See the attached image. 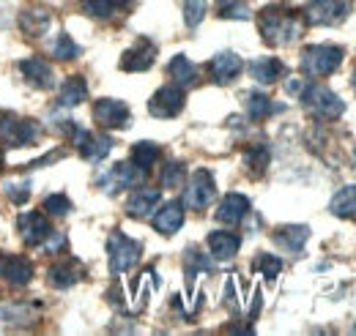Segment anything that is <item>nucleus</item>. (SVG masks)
Masks as SVG:
<instances>
[{
	"mask_svg": "<svg viewBox=\"0 0 356 336\" xmlns=\"http://www.w3.org/2000/svg\"><path fill=\"white\" fill-rule=\"evenodd\" d=\"M168 74L173 77V83L178 87H186V85L195 83V77H197V69H195V63L189 60V58H184V55H176L173 60H170V66H168Z\"/></svg>",
	"mask_w": 356,
	"mask_h": 336,
	"instance_id": "nucleus-27",
	"label": "nucleus"
},
{
	"mask_svg": "<svg viewBox=\"0 0 356 336\" xmlns=\"http://www.w3.org/2000/svg\"><path fill=\"white\" fill-rule=\"evenodd\" d=\"M159 159V148L154 145V142H137L132 148V162L137 165L140 169H151V165Z\"/></svg>",
	"mask_w": 356,
	"mask_h": 336,
	"instance_id": "nucleus-29",
	"label": "nucleus"
},
{
	"mask_svg": "<svg viewBox=\"0 0 356 336\" xmlns=\"http://www.w3.org/2000/svg\"><path fill=\"white\" fill-rule=\"evenodd\" d=\"M42 134V128L36 121H28V118H19L14 112H3L0 115V137L14 145V148H22V145H31L36 142Z\"/></svg>",
	"mask_w": 356,
	"mask_h": 336,
	"instance_id": "nucleus-4",
	"label": "nucleus"
},
{
	"mask_svg": "<svg viewBox=\"0 0 356 336\" xmlns=\"http://www.w3.org/2000/svg\"><path fill=\"white\" fill-rule=\"evenodd\" d=\"M329 210L340 219H354L356 216V186H343L334 197H332V205Z\"/></svg>",
	"mask_w": 356,
	"mask_h": 336,
	"instance_id": "nucleus-26",
	"label": "nucleus"
},
{
	"mask_svg": "<svg viewBox=\"0 0 356 336\" xmlns=\"http://www.w3.org/2000/svg\"><path fill=\"white\" fill-rule=\"evenodd\" d=\"M343 55L346 52L340 47H332V44L305 47V52H302V72L307 77H329L343 63Z\"/></svg>",
	"mask_w": 356,
	"mask_h": 336,
	"instance_id": "nucleus-3",
	"label": "nucleus"
},
{
	"mask_svg": "<svg viewBox=\"0 0 356 336\" xmlns=\"http://www.w3.org/2000/svg\"><path fill=\"white\" fill-rule=\"evenodd\" d=\"M0 169H3V151H0Z\"/></svg>",
	"mask_w": 356,
	"mask_h": 336,
	"instance_id": "nucleus-41",
	"label": "nucleus"
},
{
	"mask_svg": "<svg viewBox=\"0 0 356 336\" xmlns=\"http://www.w3.org/2000/svg\"><path fill=\"white\" fill-rule=\"evenodd\" d=\"M47 276H49V282H52L55 287L66 290V287H72V285L77 282V268H74V265H63V262H58V265L49 268Z\"/></svg>",
	"mask_w": 356,
	"mask_h": 336,
	"instance_id": "nucleus-30",
	"label": "nucleus"
},
{
	"mask_svg": "<svg viewBox=\"0 0 356 336\" xmlns=\"http://www.w3.org/2000/svg\"><path fill=\"white\" fill-rule=\"evenodd\" d=\"M143 246L132 241L129 235L124 233H113L110 241H107V254H110V271L118 276V274H127L134 262L140 260Z\"/></svg>",
	"mask_w": 356,
	"mask_h": 336,
	"instance_id": "nucleus-5",
	"label": "nucleus"
},
{
	"mask_svg": "<svg viewBox=\"0 0 356 336\" xmlns=\"http://www.w3.org/2000/svg\"><path fill=\"white\" fill-rule=\"evenodd\" d=\"M184 224V205L173 200V203H165L162 208L154 213V230L162 233V235H173L181 230Z\"/></svg>",
	"mask_w": 356,
	"mask_h": 336,
	"instance_id": "nucleus-15",
	"label": "nucleus"
},
{
	"mask_svg": "<svg viewBox=\"0 0 356 336\" xmlns=\"http://www.w3.org/2000/svg\"><path fill=\"white\" fill-rule=\"evenodd\" d=\"M197 271H211V262L206 254H200L197 249H189L186 252V279H192Z\"/></svg>",
	"mask_w": 356,
	"mask_h": 336,
	"instance_id": "nucleus-36",
	"label": "nucleus"
},
{
	"mask_svg": "<svg viewBox=\"0 0 356 336\" xmlns=\"http://www.w3.org/2000/svg\"><path fill=\"white\" fill-rule=\"evenodd\" d=\"M285 87H288V93H296V96H299V93L305 90V83H302V80H288Z\"/></svg>",
	"mask_w": 356,
	"mask_h": 336,
	"instance_id": "nucleus-40",
	"label": "nucleus"
},
{
	"mask_svg": "<svg viewBox=\"0 0 356 336\" xmlns=\"http://www.w3.org/2000/svg\"><path fill=\"white\" fill-rule=\"evenodd\" d=\"M44 210L49 216H66L72 210V200L66 194H49L44 200Z\"/></svg>",
	"mask_w": 356,
	"mask_h": 336,
	"instance_id": "nucleus-37",
	"label": "nucleus"
},
{
	"mask_svg": "<svg viewBox=\"0 0 356 336\" xmlns=\"http://www.w3.org/2000/svg\"><path fill=\"white\" fill-rule=\"evenodd\" d=\"M258 25H261V33H264L266 44H271V47L274 44L293 42L302 33L299 17L293 11H288V8H282V6H268V8H264L261 17H258Z\"/></svg>",
	"mask_w": 356,
	"mask_h": 336,
	"instance_id": "nucleus-1",
	"label": "nucleus"
},
{
	"mask_svg": "<svg viewBox=\"0 0 356 336\" xmlns=\"http://www.w3.org/2000/svg\"><path fill=\"white\" fill-rule=\"evenodd\" d=\"M299 99H302V104L310 110L312 115H318L323 121H334V118H340L346 112L343 99L337 93H332L326 85H318V83L305 85V90L299 93Z\"/></svg>",
	"mask_w": 356,
	"mask_h": 336,
	"instance_id": "nucleus-2",
	"label": "nucleus"
},
{
	"mask_svg": "<svg viewBox=\"0 0 356 336\" xmlns=\"http://www.w3.org/2000/svg\"><path fill=\"white\" fill-rule=\"evenodd\" d=\"M154 60H156V47L151 42H140V44H134L132 49L124 52L121 69H124V72H145V69L154 66Z\"/></svg>",
	"mask_w": 356,
	"mask_h": 336,
	"instance_id": "nucleus-14",
	"label": "nucleus"
},
{
	"mask_svg": "<svg viewBox=\"0 0 356 336\" xmlns=\"http://www.w3.org/2000/svg\"><path fill=\"white\" fill-rule=\"evenodd\" d=\"M19 25L28 36H42L49 28V11L47 8H25L19 17Z\"/></svg>",
	"mask_w": 356,
	"mask_h": 336,
	"instance_id": "nucleus-25",
	"label": "nucleus"
},
{
	"mask_svg": "<svg viewBox=\"0 0 356 336\" xmlns=\"http://www.w3.org/2000/svg\"><path fill=\"white\" fill-rule=\"evenodd\" d=\"M214 197H217V183H214L211 172H209V169H195V175H192L189 183H186V192H184L186 208L206 210L211 205Z\"/></svg>",
	"mask_w": 356,
	"mask_h": 336,
	"instance_id": "nucleus-6",
	"label": "nucleus"
},
{
	"mask_svg": "<svg viewBox=\"0 0 356 336\" xmlns=\"http://www.w3.org/2000/svg\"><path fill=\"white\" fill-rule=\"evenodd\" d=\"M206 0H184V22L186 28H197L206 17Z\"/></svg>",
	"mask_w": 356,
	"mask_h": 336,
	"instance_id": "nucleus-32",
	"label": "nucleus"
},
{
	"mask_svg": "<svg viewBox=\"0 0 356 336\" xmlns=\"http://www.w3.org/2000/svg\"><path fill=\"white\" fill-rule=\"evenodd\" d=\"M255 271H264V276H266L268 282H274L277 274L282 271V260H280V257H271V254H258Z\"/></svg>",
	"mask_w": 356,
	"mask_h": 336,
	"instance_id": "nucleus-34",
	"label": "nucleus"
},
{
	"mask_svg": "<svg viewBox=\"0 0 356 336\" xmlns=\"http://www.w3.org/2000/svg\"><path fill=\"white\" fill-rule=\"evenodd\" d=\"M143 180H145V169L137 167L132 159H129V162H118L115 167L107 169V172L99 178L102 189L110 192V194H115V192H121V189H134V186H140Z\"/></svg>",
	"mask_w": 356,
	"mask_h": 336,
	"instance_id": "nucleus-7",
	"label": "nucleus"
},
{
	"mask_svg": "<svg viewBox=\"0 0 356 336\" xmlns=\"http://www.w3.org/2000/svg\"><path fill=\"white\" fill-rule=\"evenodd\" d=\"M238 246H241V238L233 235V233L217 230V233L209 235V249H211V254H214L217 260H233L236 252H238Z\"/></svg>",
	"mask_w": 356,
	"mask_h": 336,
	"instance_id": "nucleus-23",
	"label": "nucleus"
},
{
	"mask_svg": "<svg viewBox=\"0 0 356 336\" xmlns=\"http://www.w3.org/2000/svg\"><path fill=\"white\" fill-rule=\"evenodd\" d=\"M282 74H285V66H282L277 58H258V60L250 63V77H252L255 83L271 85V83H277Z\"/></svg>",
	"mask_w": 356,
	"mask_h": 336,
	"instance_id": "nucleus-22",
	"label": "nucleus"
},
{
	"mask_svg": "<svg viewBox=\"0 0 356 336\" xmlns=\"http://www.w3.org/2000/svg\"><path fill=\"white\" fill-rule=\"evenodd\" d=\"M86 96H88L86 80L83 77H69L60 87V93H58V104L60 107H77L80 101H86Z\"/></svg>",
	"mask_w": 356,
	"mask_h": 336,
	"instance_id": "nucleus-24",
	"label": "nucleus"
},
{
	"mask_svg": "<svg viewBox=\"0 0 356 336\" xmlns=\"http://www.w3.org/2000/svg\"><path fill=\"white\" fill-rule=\"evenodd\" d=\"M209 72H211V77H214L217 85L233 83V80L241 74V58H238L236 52H220V55L211 58Z\"/></svg>",
	"mask_w": 356,
	"mask_h": 336,
	"instance_id": "nucleus-13",
	"label": "nucleus"
},
{
	"mask_svg": "<svg viewBox=\"0 0 356 336\" xmlns=\"http://www.w3.org/2000/svg\"><path fill=\"white\" fill-rule=\"evenodd\" d=\"M6 192H8V197H11L14 203H25V200L31 197V183H28V180H22V183L8 180V183H6Z\"/></svg>",
	"mask_w": 356,
	"mask_h": 336,
	"instance_id": "nucleus-39",
	"label": "nucleus"
},
{
	"mask_svg": "<svg viewBox=\"0 0 356 336\" xmlns=\"http://www.w3.org/2000/svg\"><path fill=\"white\" fill-rule=\"evenodd\" d=\"M184 178H186V169L181 162H168L165 167H162V175H159V180H162V186H168V189H176L184 183Z\"/></svg>",
	"mask_w": 356,
	"mask_h": 336,
	"instance_id": "nucleus-33",
	"label": "nucleus"
},
{
	"mask_svg": "<svg viewBox=\"0 0 356 336\" xmlns=\"http://www.w3.org/2000/svg\"><path fill=\"white\" fill-rule=\"evenodd\" d=\"M22 74H25V80L33 85V87H39V90H47V87H52L55 83V77H52V66L42 60V58H28V60H22Z\"/></svg>",
	"mask_w": 356,
	"mask_h": 336,
	"instance_id": "nucleus-17",
	"label": "nucleus"
},
{
	"mask_svg": "<svg viewBox=\"0 0 356 336\" xmlns=\"http://www.w3.org/2000/svg\"><path fill=\"white\" fill-rule=\"evenodd\" d=\"M220 14L225 19H250V8L241 0H220Z\"/></svg>",
	"mask_w": 356,
	"mask_h": 336,
	"instance_id": "nucleus-35",
	"label": "nucleus"
},
{
	"mask_svg": "<svg viewBox=\"0 0 356 336\" xmlns=\"http://www.w3.org/2000/svg\"><path fill=\"white\" fill-rule=\"evenodd\" d=\"M19 235L28 244H44V238L49 235V221H47L42 213L28 210V213L19 216Z\"/></svg>",
	"mask_w": 356,
	"mask_h": 336,
	"instance_id": "nucleus-16",
	"label": "nucleus"
},
{
	"mask_svg": "<svg viewBox=\"0 0 356 336\" xmlns=\"http://www.w3.org/2000/svg\"><path fill=\"white\" fill-rule=\"evenodd\" d=\"M307 238H310V227L305 224H285V227H277L274 233V241L288 252H302Z\"/></svg>",
	"mask_w": 356,
	"mask_h": 336,
	"instance_id": "nucleus-19",
	"label": "nucleus"
},
{
	"mask_svg": "<svg viewBox=\"0 0 356 336\" xmlns=\"http://www.w3.org/2000/svg\"><path fill=\"white\" fill-rule=\"evenodd\" d=\"M132 0H80V8L93 19H113L115 14L127 11Z\"/></svg>",
	"mask_w": 356,
	"mask_h": 336,
	"instance_id": "nucleus-21",
	"label": "nucleus"
},
{
	"mask_svg": "<svg viewBox=\"0 0 356 336\" xmlns=\"http://www.w3.org/2000/svg\"><path fill=\"white\" fill-rule=\"evenodd\" d=\"M184 110V90L178 85H165L159 87L151 101H148V112L154 118H176L178 112Z\"/></svg>",
	"mask_w": 356,
	"mask_h": 336,
	"instance_id": "nucleus-10",
	"label": "nucleus"
},
{
	"mask_svg": "<svg viewBox=\"0 0 356 336\" xmlns=\"http://www.w3.org/2000/svg\"><path fill=\"white\" fill-rule=\"evenodd\" d=\"M77 55H80V47L72 42L66 33H60L55 39V44H52V58L55 60H74Z\"/></svg>",
	"mask_w": 356,
	"mask_h": 336,
	"instance_id": "nucleus-31",
	"label": "nucleus"
},
{
	"mask_svg": "<svg viewBox=\"0 0 356 336\" xmlns=\"http://www.w3.org/2000/svg\"><path fill=\"white\" fill-rule=\"evenodd\" d=\"M93 118L102 128H127L132 121V112L124 101H115V99H102L96 101L93 107Z\"/></svg>",
	"mask_w": 356,
	"mask_h": 336,
	"instance_id": "nucleus-11",
	"label": "nucleus"
},
{
	"mask_svg": "<svg viewBox=\"0 0 356 336\" xmlns=\"http://www.w3.org/2000/svg\"><path fill=\"white\" fill-rule=\"evenodd\" d=\"M351 3L348 0H312L305 11L310 25H337L346 19Z\"/></svg>",
	"mask_w": 356,
	"mask_h": 336,
	"instance_id": "nucleus-9",
	"label": "nucleus"
},
{
	"mask_svg": "<svg viewBox=\"0 0 356 336\" xmlns=\"http://www.w3.org/2000/svg\"><path fill=\"white\" fill-rule=\"evenodd\" d=\"M274 110H277V107H274V101L268 99L266 93H261V90L247 93V112H250V118L264 121V118H268Z\"/></svg>",
	"mask_w": 356,
	"mask_h": 336,
	"instance_id": "nucleus-28",
	"label": "nucleus"
},
{
	"mask_svg": "<svg viewBox=\"0 0 356 336\" xmlns=\"http://www.w3.org/2000/svg\"><path fill=\"white\" fill-rule=\"evenodd\" d=\"M268 148L266 145H255L250 153H247V165L255 169V172H264V169L268 167Z\"/></svg>",
	"mask_w": 356,
	"mask_h": 336,
	"instance_id": "nucleus-38",
	"label": "nucleus"
},
{
	"mask_svg": "<svg viewBox=\"0 0 356 336\" xmlns=\"http://www.w3.org/2000/svg\"><path fill=\"white\" fill-rule=\"evenodd\" d=\"M247 213H250V200L244 194H227L217 208V219L222 224H238V221H244Z\"/></svg>",
	"mask_w": 356,
	"mask_h": 336,
	"instance_id": "nucleus-20",
	"label": "nucleus"
},
{
	"mask_svg": "<svg viewBox=\"0 0 356 336\" xmlns=\"http://www.w3.org/2000/svg\"><path fill=\"white\" fill-rule=\"evenodd\" d=\"M72 137H74V145H77L80 156L88 159V162H102V159L110 153V148H113V140H110V137L93 134V131H88V128H83V126L72 128Z\"/></svg>",
	"mask_w": 356,
	"mask_h": 336,
	"instance_id": "nucleus-8",
	"label": "nucleus"
},
{
	"mask_svg": "<svg viewBox=\"0 0 356 336\" xmlns=\"http://www.w3.org/2000/svg\"><path fill=\"white\" fill-rule=\"evenodd\" d=\"M156 205H159V192H156V189L134 186L132 197H129V203H127V213L134 216V219H143V216H151Z\"/></svg>",
	"mask_w": 356,
	"mask_h": 336,
	"instance_id": "nucleus-18",
	"label": "nucleus"
},
{
	"mask_svg": "<svg viewBox=\"0 0 356 336\" xmlns=\"http://www.w3.org/2000/svg\"><path fill=\"white\" fill-rule=\"evenodd\" d=\"M354 90H356V72H354Z\"/></svg>",
	"mask_w": 356,
	"mask_h": 336,
	"instance_id": "nucleus-42",
	"label": "nucleus"
},
{
	"mask_svg": "<svg viewBox=\"0 0 356 336\" xmlns=\"http://www.w3.org/2000/svg\"><path fill=\"white\" fill-rule=\"evenodd\" d=\"M0 279L11 282L14 287H25L33 279V265L19 254H0Z\"/></svg>",
	"mask_w": 356,
	"mask_h": 336,
	"instance_id": "nucleus-12",
	"label": "nucleus"
}]
</instances>
